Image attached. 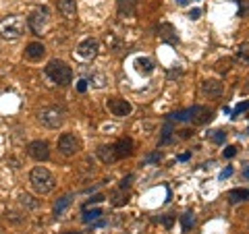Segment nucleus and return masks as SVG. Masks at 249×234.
I'll use <instances>...</instances> for the list:
<instances>
[{
  "mask_svg": "<svg viewBox=\"0 0 249 234\" xmlns=\"http://www.w3.org/2000/svg\"><path fill=\"white\" fill-rule=\"evenodd\" d=\"M46 77L52 81V83H56V85H69L73 81V71H71V67L67 65V62H62V60H50L48 65H46Z\"/></svg>",
  "mask_w": 249,
  "mask_h": 234,
  "instance_id": "1",
  "label": "nucleus"
},
{
  "mask_svg": "<svg viewBox=\"0 0 249 234\" xmlns=\"http://www.w3.org/2000/svg\"><path fill=\"white\" fill-rule=\"evenodd\" d=\"M29 183H31V186H34V191L40 193V195H48L54 189V184H56L54 176L50 174V170H46L44 166H36L34 170H31Z\"/></svg>",
  "mask_w": 249,
  "mask_h": 234,
  "instance_id": "2",
  "label": "nucleus"
},
{
  "mask_svg": "<svg viewBox=\"0 0 249 234\" xmlns=\"http://www.w3.org/2000/svg\"><path fill=\"white\" fill-rule=\"evenodd\" d=\"M23 31H25V23H23V19L17 17V15L0 19V37H4V40H11V42L19 40L23 35Z\"/></svg>",
  "mask_w": 249,
  "mask_h": 234,
  "instance_id": "3",
  "label": "nucleus"
},
{
  "mask_svg": "<svg viewBox=\"0 0 249 234\" xmlns=\"http://www.w3.org/2000/svg\"><path fill=\"white\" fill-rule=\"evenodd\" d=\"M37 120H40L46 129H58L62 122H65V114H62L60 108H42L40 112H37Z\"/></svg>",
  "mask_w": 249,
  "mask_h": 234,
  "instance_id": "4",
  "label": "nucleus"
},
{
  "mask_svg": "<svg viewBox=\"0 0 249 234\" xmlns=\"http://www.w3.org/2000/svg\"><path fill=\"white\" fill-rule=\"evenodd\" d=\"M81 150V143H79V139H77L73 133H62V135L58 137V151L62 155H75L77 151Z\"/></svg>",
  "mask_w": 249,
  "mask_h": 234,
  "instance_id": "5",
  "label": "nucleus"
},
{
  "mask_svg": "<svg viewBox=\"0 0 249 234\" xmlns=\"http://www.w3.org/2000/svg\"><path fill=\"white\" fill-rule=\"evenodd\" d=\"M197 116H201L199 122H204L206 118L210 120V116H212V114L206 112L201 106H193V108H187V110H181V112L173 114L170 118H173V120H181V122H183V120H197Z\"/></svg>",
  "mask_w": 249,
  "mask_h": 234,
  "instance_id": "6",
  "label": "nucleus"
},
{
  "mask_svg": "<svg viewBox=\"0 0 249 234\" xmlns=\"http://www.w3.org/2000/svg\"><path fill=\"white\" fill-rule=\"evenodd\" d=\"M106 108H108V112H110L112 116H129L131 110H133V106H131L127 100H123V98H110L106 102Z\"/></svg>",
  "mask_w": 249,
  "mask_h": 234,
  "instance_id": "7",
  "label": "nucleus"
},
{
  "mask_svg": "<svg viewBox=\"0 0 249 234\" xmlns=\"http://www.w3.org/2000/svg\"><path fill=\"white\" fill-rule=\"evenodd\" d=\"M27 25H29L31 29H34L37 35H40L42 31H44L46 27H48V13H46L44 9H36V11L27 17Z\"/></svg>",
  "mask_w": 249,
  "mask_h": 234,
  "instance_id": "8",
  "label": "nucleus"
},
{
  "mask_svg": "<svg viewBox=\"0 0 249 234\" xmlns=\"http://www.w3.org/2000/svg\"><path fill=\"white\" fill-rule=\"evenodd\" d=\"M98 50H100V44L96 40H91V37H88V40H83L77 46V56L83 60H91L98 56Z\"/></svg>",
  "mask_w": 249,
  "mask_h": 234,
  "instance_id": "9",
  "label": "nucleus"
},
{
  "mask_svg": "<svg viewBox=\"0 0 249 234\" xmlns=\"http://www.w3.org/2000/svg\"><path fill=\"white\" fill-rule=\"evenodd\" d=\"M27 153L37 162H46L50 158V147L46 141H34L27 145Z\"/></svg>",
  "mask_w": 249,
  "mask_h": 234,
  "instance_id": "10",
  "label": "nucleus"
},
{
  "mask_svg": "<svg viewBox=\"0 0 249 234\" xmlns=\"http://www.w3.org/2000/svg\"><path fill=\"white\" fill-rule=\"evenodd\" d=\"M201 93L208 98H220L222 96V83L218 79H206L201 83Z\"/></svg>",
  "mask_w": 249,
  "mask_h": 234,
  "instance_id": "11",
  "label": "nucleus"
},
{
  "mask_svg": "<svg viewBox=\"0 0 249 234\" xmlns=\"http://www.w3.org/2000/svg\"><path fill=\"white\" fill-rule=\"evenodd\" d=\"M114 151H116V158H129L131 153H133V141H131L129 137L124 139H119V141L114 143Z\"/></svg>",
  "mask_w": 249,
  "mask_h": 234,
  "instance_id": "12",
  "label": "nucleus"
},
{
  "mask_svg": "<svg viewBox=\"0 0 249 234\" xmlns=\"http://www.w3.org/2000/svg\"><path fill=\"white\" fill-rule=\"evenodd\" d=\"M133 65H135V71L139 75H152L154 73V62H152V58H147V56L135 58Z\"/></svg>",
  "mask_w": 249,
  "mask_h": 234,
  "instance_id": "13",
  "label": "nucleus"
},
{
  "mask_svg": "<svg viewBox=\"0 0 249 234\" xmlns=\"http://www.w3.org/2000/svg\"><path fill=\"white\" fill-rule=\"evenodd\" d=\"M58 11L62 13V17L73 19L77 15V0H58Z\"/></svg>",
  "mask_w": 249,
  "mask_h": 234,
  "instance_id": "14",
  "label": "nucleus"
},
{
  "mask_svg": "<svg viewBox=\"0 0 249 234\" xmlns=\"http://www.w3.org/2000/svg\"><path fill=\"white\" fill-rule=\"evenodd\" d=\"M44 54H46V48H44V44H40V42H31L27 46V50H25V56L29 60H37V58H42Z\"/></svg>",
  "mask_w": 249,
  "mask_h": 234,
  "instance_id": "15",
  "label": "nucleus"
},
{
  "mask_svg": "<svg viewBox=\"0 0 249 234\" xmlns=\"http://www.w3.org/2000/svg\"><path fill=\"white\" fill-rule=\"evenodd\" d=\"M119 13L123 17H133L137 13V0H119Z\"/></svg>",
  "mask_w": 249,
  "mask_h": 234,
  "instance_id": "16",
  "label": "nucleus"
},
{
  "mask_svg": "<svg viewBox=\"0 0 249 234\" xmlns=\"http://www.w3.org/2000/svg\"><path fill=\"white\" fill-rule=\"evenodd\" d=\"M98 155H100V160H102L104 164H112V162L119 160L116 158V151H114V145H102L98 150Z\"/></svg>",
  "mask_w": 249,
  "mask_h": 234,
  "instance_id": "17",
  "label": "nucleus"
},
{
  "mask_svg": "<svg viewBox=\"0 0 249 234\" xmlns=\"http://www.w3.org/2000/svg\"><path fill=\"white\" fill-rule=\"evenodd\" d=\"M229 199H231V203L247 201V199H249V191H247V189H232V191L229 193Z\"/></svg>",
  "mask_w": 249,
  "mask_h": 234,
  "instance_id": "18",
  "label": "nucleus"
},
{
  "mask_svg": "<svg viewBox=\"0 0 249 234\" xmlns=\"http://www.w3.org/2000/svg\"><path fill=\"white\" fill-rule=\"evenodd\" d=\"M71 201H73L71 195H65V197H62L60 201H56V205H54V214L60 216V214H62V212H65V209L69 207V205H71Z\"/></svg>",
  "mask_w": 249,
  "mask_h": 234,
  "instance_id": "19",
  "label": "nucleus"
},
{
  "mask_svg": "<svg viewBox=\"0 0 249 234\" xmlns=\"http://www.w3.org/2000/svg\"><path fill=\"white\" fill-rule=\"evenodd\" d=\"M235 54H237V60H241V62H245V65H247V62H249V44L247 42L241 44Z\"/></svg>",
  "mask_w": 249,
  "mask_h": 234,
  "instance_id": "20",
  "label": "nucleus"
},
{
  "mask_svg": "<svg viewBox=\"0 0 249 234\" xmlns=\"http://www.w3.org/2000/svg\"><path fill=\"white\" fill-rule=\"evenodd\" d=\"M19 201H21V205H23V207H27V209H36V207H37V201L31 197V195H27V193L19 195Z\"/></svg>",
  "mask_w": 249,
  "mask_h": 234,
  "instance_id": "21",
  "label": "nucleus"
},
{
  "mask_svg": "<svg viewBox=\"0 0 249 234\" xmlns=\"http://www.w3.org/2000/svg\"><path fill=\"white\" fill-rule=\"evenodd\" d=\"M181 224H183V230L193 228V224H196V214H193V212L183 214V216H181Z\"/></svg>",
  "mask_w": 249,
  "mask_h": 234,
  "instance_id": "22",
  "label": "nucleus"
},
{
  "mask_svg": "<svg viewBox=\"0 0 249 234\" xmlns=\"http://www.w3.org/2000/svg\"><path fill=\"white\" fill-rule=\"evenodd\" d=\"M127 201H129V195H127V193L123 195V189H121V191H116V193L112 195V203H114V205H124Z\"/></svg>",
  "mask_w": 249,
  "mask_h": 234,
  "instance_id": "23",
  "label": "nucleus"
},
{
  "mask_svg": "<svg viewBox=\"0 0 249 234\" xmlns=\"http://www.w3.org/2000/svg\"><path fill=\"white\" fill-rule=\"evenodd\" d=\"M102 216V209H85V214H83V222H91V220H98V217Z\"/></svg>",
  "mask_w": 249,
  "mask_h": 234,
  "instance_id": "24",
  "label": "nucleus"
},
{
  "mask_svg": "<svg viewBox=\"0 0 249 234\" xmlns=\"http://www.w3.org/2000/svg\"><path fill=\"white\" fill-rule=\"evenodd\" d=\"M229 67H231V58H222V60H218L216 71H218V73H227Z\"/></svg>",
  "mask_w": 249,
  "mask_h": 234,
  "instance_id": "25",
  "label": "nucleus"
},
{
  "mask_svg": "<svg viewBox=\"0 0 249 234\" xmlns=\"http://www.w3.org/2000/svg\"><path fill=\"white\" fill-rule=\"evenodd\" d=\"M210 137H212L214 143H224V139H227V133H224V131H212V135H210Z\"/></svg>",
  "mask_w": 249,
  "mask_h": 234,
  "instance_id": "26",
  "label": "nucleus"
},
{
  "mask_svg": "<svg viewBox=\"0 0 249 234\" xmlns=\"http://www.w3.org/2000/svg\"><path fill=\"white\" fill-rule=\"evenodd\" d=\"M245 110H249V102H243V104H239V106L235 108V112H232V118H237V116H239L241 112H245Z\"/></svg>",
  "mask_w": 249,
  "mask_h": 234,
  "instance_id": "27",
  "label": "nucleus"
},
{
  "mask_svg": "<svg viewBox=\"0 0 249 234\" xmlns=\"http://www.w3.org/2000/svg\"><path fill=\"white\" fill-rule=\"evenodd\" d=\"M93 85H96V87H104V85H106V77L104 75H96V77H93Z\"/></svg>",
  "mask_w": 249,
  "mask_h": 234,
  "instance_id": "28",
  "label": "nucleus"
},
{
  "mask_svg": "<svg viewBox=\"0 0 249 234\" xmlns=\"http://www.w3.org/2000/svg\"><path fill=\"white\" fill-rule=\"evenodd\" d=\"M237 153V147L235 145H229V147H224V151H222V155L224 158H232V155Z\"/></svg>",
  "mask_w": 249,
  "mask_h": 234,
  "instance_id": "29",
  "label": "nucleus"
},
{
  "mask_svg": "<svg viewBox=\"0 0 249 234\" xmlns=\"http://www.w3.org/2000/svg\"><path fill=\"white\" fill-rule=\"evenodd\" d=\"M199 17H201V9H191L189 11V19L191 21H197Z\"/></svg>",
  "mask_w": 249,
  "mask_h": 234,
  "instance_id": "30",
  "label": "nucleus"
},
{
  "mask_svg": "<svg viewBox=\"0 0 249 234\" xmlns=\"http://www.w3.org/2000/svg\"><path fill=\"white\" fill-rule=\"evenodd\" d=\"M170 133H173V129H170V124H166V127H164V131H162V143H164V141H168Z\"/></svg>",
  "mask_w": 249,
  "mask_h": 234,
  "instance_id": "31",
  "label": "nucleus"
},
{
  "mask_svg": "<svg viewBox=\"0 0 249 234\" xmlns=\"http://www.w3.org/2000/svg\"><path fill=\"white\" fill-rule=\"evenodd\" d=\"M158 220H160L162 224H164V226H168V228H170V226H173V217H170V216H164V217H158Z\"/></svg>",
  "mask_w": 249,
  "mask_h": 234,
  "instance_id": "32",
  "label": "nucleus"
},
{
  "mask_svg": "<svg viewBox=\"0 0 249 234\" xmlns=\"http://www.w3.org/2000/svg\"><path fill=\"white\" fill-rule=\"evenodd\" d=\"M231 174H232V168L229 166V168H224V170H222V172H220V178H222V181H224V178H229Z\"/></svg>",
  "mask_w": 249,
  "mask_h": 234,
  "instance_id": "33",
  "label": "nucleus"
},
{
  "mask_svg": "<svg viewBox=\"0 0 249 234\" xmlns=\"http://www.w3.org/2000/svg\"><path fill=\"white\" fill-rule=\"evenodd\" d=\"M85 83H88V81H79V91H85V87H88Z\"/></svg>",
  "mask_w": 249,
  "mask_h": 234,
  "instance_id": "34",
  "label": "nucleus"
},
{
  "mask_svg": "<svg viewBox=\"0 0 249 234\" xmlns=\"http://www.w3.org/2000/svg\"><path fill=\"white\" fill-rule=\"evenodd\" d=\"M178 160L185 162V160H189V153H183V155H178Z\"/></svg>",
  "mask_w": 249,
  "mask_h": 234,
  "instance_id": "35",
  "label": "nucleus"
},
{
  "mask_svg": "<svg viewBox=\"0 0 249 234\" xmlns=\"http://www.w3.org/2000/svg\"><path fill=\"white\" fill-rule=\"evenodd\" d=\"M187 2H189V0H177V4H178V6H185Z\"/></svg>",
  "mask_w": 249,
  "mask_h": 234,
  "instance_id": "36",
  "label": "nucleus"
},
{
  "mask_svg": "<svg viewBox=\"0 0 249 234\" xmlns=\"http://www.w3.org/2000/svg\"><path fill=\"white\" fill-rule=\"evenodd\" d=\"M245 178H249V166L245 168Z\"/></svg>",
  "mask_w": 249,
  "mask_h": 234,
  "instance_id": "37",
  "label": "nucleus"
},
{
  "mask_svg": "<svg viewBox=\"0 0 249 234\" xmlns=\"http://www.w3.org/2000/svg\"><path fill=\"white\" fill-rule=\"evenodd\" d=\"M69 234H79V232H69Z\"/></svg>",
  "mask_w": 249,
  "mask_h": 234,
  "instance_id": "38",
  "label": "nucleus"
}]
</instances>
